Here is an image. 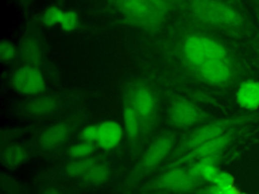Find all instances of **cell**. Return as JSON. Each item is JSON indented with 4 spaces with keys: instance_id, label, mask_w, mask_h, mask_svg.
I'll return each mask as SVG.
<instances>
[{
    "instance_id": "cell-27",
    "label": "cell",
    "mask_w": 259,
    "mask_h": 194,
    "mask_svg": "<svg viewBox=\"0 0 259 194\" xmlns=\"http://www.w3.org/2000/svg\"><path fill=\"white\" fill-rule=\"evenodd\" d=\"M200 194H240V192L235 188V186L229 188H220L215 185L210 184L209 186L202 189L200 191Z\"/></svg>"
},
{
    "instance_id": "cell-21",
    "label": "cell",
    "mask_w": 259,
    "mask_h": 194,
    "mask_svg": "<svg viewBox=\"0 0 259 194\" xmlns=\"http://www.w3.org/2000/svg\"><path fill=\"white\" fill-rule=\"evenodd\" d=\"M95 150L94 143L91 142H86V141H81L78 143H75L69 149V155L73 159H83V158H88L91 157Z\"/></svg>"
},
{
    "instance_id": "cell-14",
    "label": "cell",
    "mask_w": 259,
    "mask_h": 194,
    "mask_svg": "<svg viewBox=\"0 0 259 194\" xmlns=\"http://www.w3.org/2000/svg\"><path fill=\"white\" fill-rule=\"evenodd\" d=\"M69 134V128L66 124L59 123L47 128L40 135L39 142L44 148L51 149L63 142Z\"/></svg>"
},
{
    "instance_id": "cell-6",
    "label": "cell",
    "mask_w": 259,
    "mask_h": 194,
    "mask_svg": "<svg viewBox=\"0 0 259 194\" xmlns=\"http://www.w3.org/2000/svg\"><path fill=\"white\" fill-rule=\"evenodd\" d=\"M200 183V180L190 173L188 169L172 167L166 171L153 183L154 189L165 190L170 192L187 193L195 189Z\"/></svg>"
},
{
    "instance_id": "cell-30",
    "label": "cell",
    "mask_w": 259,
    "mask_h": 194,
    "mask_svg": "<svg viewBox=\"0 0 259 194\" xmlns=\"http://www.w3.org/2000/svg\"><path fill=\"white\" fill-rule=\"evenodd\" d=\"M256 51H257V54L259 56V42L256 44Z\"/></svg>"
},
{
    "instance_id": "cell-17",
    "label": "cell",
    "mask_w": 259,
    "mask_h": 194,
    "mask_svg": "<svg viewBox=\"0 0 259 194\" xmlns=\"http://www.w3.org/2000/svg\"><path fill=\"white\" fill-rule=\"evenodd\" d=\"M96 164L95 159L92 157L76 159L71 162L67 167V173L71 177H80L84 176L94 165Z\"/></svg>"
},
{
    "instance_id": "cell-28",
    "label": "cell",
    "mask_w": 259,
    "mask_h": 194,
    "mask_svg": "<svg viewBox=\"0 0 259 194\" xmlns=\"http://www.w3.org/2000/svg\"><path fill=\"white\" fill-rule=\"evenodd\" d=\"M251 2H252V5L254 7V10H255L256 17L259 20V0H251Z\"/></svg>"
},
{
    "instance_id": "cell-22",
    "label": "cell",
    "mask_w": 259,
    "mask_h": 194,
    "mask_svg": "<svg viewBox=\"0 0 259 194\" xmlns=\"http://www.w3.org/2000/svg\"><path fill=\"white\" fill-rule=\"evenodd\" d=\"M64 11L57 6L48 7L41 14V22L47 26H54L60 24Z\"/></svg>"
},
{
    "instance_id": "cell-7",
    "label": "cell",
    "mask_w": 259,
    "mask_h": 194,
    "mask_svg": "<svg viewBox=\"0 0 259 194\" xmlns=\"http://www.w3.org/2000/svg\"><path fill=\"white\" fill-rule=\"evenodd\" d=\"M11 85L18 93L30 96L40 94L46 88L42 74L30 65H24L14 71L11 77Z\"/></svg>"
},
{
    "instance_id": "cell-13",
    "label": "cell",
    "mask_w": 259,
    "mask_h": 194,
    "mask_svg": "<svg viewBox=\"0 0 259 194\" xmlns=\"http://www.w3.org/2000/svg\"><path fill=\"white\" fill-rule=\"evenodd\" d=\"M131 106L142 118H149L155 110V97L146 87L137 88L131 99Z\"/></svg>"
},
{
    "instance_id": "cell-11",
    "label": "cell",
    "mask_w": 259,
    "mask_h": 194,
    "mask_svg": "<svg viewBox=\"0 0 259 194\" xmlns=\"http://www.w3.org/2000/svg\"><path fill=\"white\" fill-rule=\"evenodd\" d=\"M123 127L115 120H105L98 124V133L95 144L109 151L114 149L122 139Z\"/></svg>"
},
{
    "instance_id": "cell-18",
    "label": "cell",
    "mask_w": 259,
    "mask_h": 194,
    "mask_svg": "<svg viewBox=\"0 0 259 194\" xmlns=\"http://www.w3.org/2000/svg\"><path fill=\"white\" fill-rule=\"evenodd\" d=\"M20 53L22 60L30 66H33L32 64L37 63L40 59V47L38 43L33 39L23 41Z\"/></svg>"
},
{
    "instance_id": "cell-5",
    "label": "cell",
    "mask_w": 259,
    "mask_h": 194,
    "mask_svg": "<svg viewBox=\"0 0 259 194\" xmlns=\"http://www.w3.org/2000/svg\"><path fill=\"white\" fill-rule=\"evenodd\" d=\"M197 71L203 81L218 86L232 84L241 76L238 64L232 60L207 61L198 66Z\"/></svg>"
},
{
    "instance_id": "cell-24",
    "label": "cell",
    "mask_w": 259,
    "mask_h": 194,
    "mask_svg": "<svg viewBox=\"0 0 259 194\" xmlns=\"http://www.w3.org/2000/svg\"><path fill=\"white\" fill-rule=\"evenodd\" d=\"M16 55L15 46L8 40H2L0 43V59L3 62L12 60Z\"/></svg>"
},
{
    "instance_id": "cell-3",
    "label": "cell",
    "mask_w": 259,
    "mask_h": 194,
    "mask_svg": "<svg viewBox=\"0 0 259 194\" xmlns=\"http://www.w3.org/2000/svg\"><path fill=\"white\" fill-rule=\"evenodd\" d=\"M256 119H258V116L252 113V114L234 116L227 119H221V120L206 123L198 127L188 136V138L182 143L180 151L183 152V154H185L212 138L223 135L224 133H226L227 131L235 127H239L243 124L252 122Z\"/></svg>"
},
{
    "instance_id": "cell-20",
    "label": "cell",
    "mask_w": 259,
    "mask_h": 194,
    "mask_svg": "<svg viewBox=\"0 0 259 194\" xmlns=\"http://www.w3.org/2000/svg\"><path fill=\"white\" fill-rule=\"evenodd\" d=\"M56 103L51 98H36L27 104V109L33 114H45L51 112Z\"/></svg>"
},
{
    "instance_id": "cell-2",
    "label": "cell",
    "mask_w": 259,
    "mask_h": 194,
    "mask_svg": "<svg viewBox=\"0 0 259 194\" xmlns=\"http://www.w3.org/2000/svg\"><path fill=\"white\" fill-rule=\"evenodd\" d=\"M183 53L194 66L211 60H232L230 51L221 41L203 34H191L183 42Z\"/></svg>"
},
{
    "instance_id": "cell-26",
    "label": "cell",
    "mask_w": 259,
    "mask_h": 194,
    "mask_svg": "<svg viewBox=\"0 0 259 194\" xmlns=\"http://www.w3.org/2000/svg\"><path fill=\"white\" fill-rule=\"evenodd\" d=\"M98 133V125H87L80 132V138L82 141L95 143Z\"/></svg>"
},
{
    "instance_id": "cell-9",
    "label": "cell",
    "mask_w": 259,
    "mask_h": 194,
    "mask_svg": "<svg viewBox=\"0 0 259 194\" xmlns=\"http://www.w3.org/2000/svg\"><path fill=\"white\" fill-rule=\"evenodd\" d=\"M173 137L159 136L147 149L139 164V174H145L157 167L169 154L173 147Z\"/></svg>"
},
{
    "instance_id": "cell-29",
    "label": "cell",
    "mask_w": 259,
    "mask_h": 194,
    "mask_svg": "<svg viewBox=\"0 0 259 194\" xmlns=\"http://www.w3.org/2000/svg\"><path fill=\"white\" fill-rule=\"evenodd\" d=\"M44 194H60V193L55 189H48L44 192Z\"/></svg>"
},
{
    "instance_id": "cell-15",
    "label": "cell",
    "mask_w": 259,
    "mask_h": 194,
    "mask_svg": "<svg viewBox=\"0 0 259 194\" xmlns=\"http://www.w3.org/2000/svg\"><path fill=\"white\" fill-rule=\"evenodd\" d=\"M26 151L19 144L11 143L2 149L1 160L6 168L14 169L23 164L26 160Z\"/></svg>"
},
{
    "instance_id": "cell-23",
    "label": "cell",
    "mask_w": 259,
    "mask_h": 194,
    "mask_svg": "<svg viewBox=\"0 0 259 194\" xmlns=\"http://www.w3.org/2000/svg\"><path fill=\"white\" fill-rule=\"evenodd\" d=\"M78 24H79V17L75 11H72V10L64 11L61 22L59 24L64 31L66 32L73 31L78 27Z\"/></svg>"
},
{
    "instance_id": "cell-8",
    "label": "cell",
    "mask_w": 259,
    "mask_h": 194,
    "mask_svg": "<svg viewBox=\"0 0 259 194\" xmlns=\"http://www.w3.org/2000/svg\"><path fill=\"white\" fill-rule=\"evenodd\" d=\"M237 135H238V127H235L231 130L227 131L223 135L212 138V139L198 146L197 148L185 153L176 162L170 164L168 166V168L177 167L186 162L196 161V160H199V159L207 157V156L223 154V151L237 137Z\"/></svg>"
},
{
    "instance_id": "cell-1",
    "label": "cell",
    "mask_w": 259,
    "mask_h": 194,
    "mask_svg": "<svg viewBox=\"0 0 259 194\" xmlns=\"http://www.w3.org/2000/svg\"><path fill=\"white\" fill-rule=\"evenodd\" d=\"M192 14L203 24L243 37L252 35L254 26L245 9L232 0H191Z\"/></svg>"
},
{
    "instance_id": "cell-12",
    "label": "cell",
    "mask_w": 259,
    "mask_h": 194,
    "mask_svg": "<svg viewBox=\"0 0 259 194\" xmlns=\"http://www.w3.org/2000/svg\"><path fill=\"white\" fill-rule=\"evenodd\" d=\"M236 99L240 107L255 111L259 108V81L247 80L240 84Z\"/></svg>"
},
{
    "instance_id": "cell-25",
    "label": "cell",
    "mask_w": 259,
    "mask_h": 194,
    "mask_svg": "<svg viewBox=\"0 0 259 194\" xmlns=\"http://www.w3.org/2000/svg\"><path fill=\"white\" fill-rule=\"evenodd\" d=\"M234 183H235V178L230 173L220 171L212 185H215L220 188H229V187H233Z\"/></svg>"
},
{
    "instance_id": "cell-4",
    "label": "cell",
    "mask_w": 259,
    "mask_h": 194,
    "mask_svg": "<svg viewBox=\"0 0 259 194\" xmlns=\"http://www.w3.org/2000/svg\"><path fill=\"white\" fill-rule=\"evenodd\" d=\"M130 21L139 25L158 24L164 13L165 5L157 0H109Z\"/></svg>"
},
{
    "instance_id": "cell-31",
    "label": "cell",
    "mask_w": 259,
    "mask_h": 194,
    "mask_svg": "<svg viewBox=\"0 0 259 194\" xmlns=\"http://www.w3.org/2000/svg\"><path fill=\"white\" fill-rule=\"evenodd\" d=\"M157 1H162L163 2V1H168V0H157Z\"/></svg>"
},
{
    "instance_id": "cell-16",
    "label": "cell",
    "mask_w": 259,
    "mask_h": 194,
    "mask_svg": "<svg viewBox=\"0 0 259 194\" xmlns=\"http://www.w3.org/2000/svg\"><path fill=\"white\" fill-rule=\"evenodd\" d=\"M123 126L127 135L134 138L138 135L140 130V116L136 110L131 106H125L123 108Z\"/></svg>"
},
{
    "instance_id": "cell-10",
    "label": "cell",
    "mask_w": 259,
    "mask_h": 194,
    "mask_svg": "<svg viewBox=\"0 0 259 194\" xmlns=\"http://www.w3.org/2000/svg\"><path fill=\"white\" fill-rule=\"evenodd\" d=\"M205 114L195 105L186 100L174 102L169 109L170 122L178 127L191 126L204 118Z\"/></svg>"
},
{
    "instance_id": "cell-19",
    "label": "cell",
    "mask_w": 259,
    "mask_h": 194,
    "mask_svg": "<svg viewBox=\"0 0 259 194\" xmlns=\"http://www.w3.org/2000/svg\"><path fill=\"white\" fill-rule=\"evenodd\" d=\"M109 170L104 164H95L83 177L84 181L89 184H100L106 181Z\"/></svg>"
}]
</instances>
